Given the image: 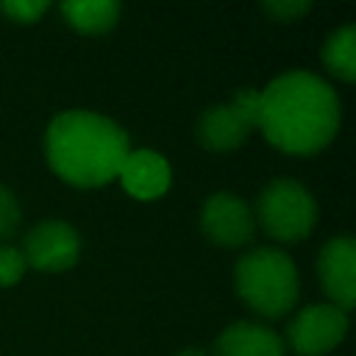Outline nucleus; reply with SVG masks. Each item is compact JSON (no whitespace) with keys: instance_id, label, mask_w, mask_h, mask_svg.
Masks as SVG:
<instances>
[{"instance_id":"obj_1","label":"nucleus","mask_w":356,"mask_h":356,"mask_svg":"<svg viewBox=\"0 0 356 356\" xmlns=\"http://www.w3.org/2000/svg\"><path fill=\"white\" fill-rule=\"evenodd\" d=\"M339 114V97L323 78L292 70L259 92L256 128L273 147L292 156H312L337 136Z\"/></svg>"},{"instance_id":"obj_2","label":"nucleus","mask_w":356,"mask_h":356,"mask_svg":"<svg viewBox=\"0 0 356 356\" xmlns=\"http://www.w3.org/2000/svg\"><path fill=\"white\" fill-rule=\"evenodd\" d=\"M131 153L128 134L108 117L86 108L61 111L44 134V156L50 170L81 189H95L117 178Z\"/></svg>"},{"instance_id":"obj_3","label":"nucleus","mask_w":356,"mask_h":356,"mask_svg":"<svg viewBox=\"0 0 356 356\" xmlns=\"http://www.w3.org/2000/svg\"><path fill=\"white\" fill-rule=\"evenodd\" d=\"M236 295L261 317H281L289 312L300 292L295 261L278 248L248 250L234 270Z\"/></svg>"},{"instance_id":"obj_4","label":"nucleus","mask_w":356,"mask_h":356,"mask_svg":"<svg viewBox=\"0 0 356 356\" xmlns=\"http://www.w3.org/2000/svg\"><path fill=\"white\" fill-rule=\"evenodd\" d=\"M278 242H300L317 222L314 195L295 178L270 181L256 200V220Z\"/></svg>"},{"instance_id":"obj_5","label":"nucleus","mask_w":356,"mask_h":356,"mask_svg":"<svg viewBox=\"0 0 356 356\" xmlns=\"http://www.w3.org/2000/svg\"><path fill=\"white\" fill-rule=\"evenodd\" d=\"M259 120V89H236L228 103L209 106L197 120V139L203 147L225 153L239 147Z\"/></svg>"},{"instance_id":"obj_6","label":"nucleus","mask_w":356,"mask_h":356,"mask_svg":"<svg viewBox=\"0 0 356 356\" xmlns=\"http://www.w3.org/2000/svg\"><path fill=\"white\" fill-rule=\"evenodd\" d=\"M345 334H348V312L334 303L306 306L286 325V342L298 356H323L334 350L345 339Z\"/></svg>"},{"instance_id":"obj_7","label":"nucleus","mask_w":356,"mask_h":356,"mask_svg":"<svg viewBox=\"0 0 356 356\" xmlns=\"http://www.w3.org/2000/svg\"><path fill=\"white\" fill-rule=\"evenodd\" d=\"M22 256L28 267L42 273H61L75 267L81 256V236L64 220H42L25 234Z\"/></svg>"},{"instance_id":"obj_8","label":"nucleus","mask_w":356,"mask_h":356,"mask_svg":"<svg viewBox=\"0 0 356 356\" xmlns=\"http://www.w3.org/2000/svg\"><path fill=\"white\" fill-rule=\"evenodd\" d=\"M253 211L234 192H214L200 209V231L217 248H239L253 236Z\"/></svg>"},{"instance_id":"obj_9","label":"nucleus","mask_w":356,"mask_h":356,"mask_svg":"<svg viewBox=\"0 0 356 356\" xmlns=\"http://www.w3.org/2000/svg\"><path fill=\"white\" fill-rule=\"evenodd\" d=\"M317 275L331 303L348 312L356 303V242L350 236L328 239L317 256Z\"/></svg>"},{"instance_id":"obj_10","label":"nucleus","mask_w":356,"mask_h":356,"mask_svg":"<svg viewBox=\"0 0 356 356\" xmlns=\"http://www.w3.org/2000/svg\"><path fill=\"white\" fill-rule=\"evenodd\" d=\"M170 164L161 153L150 150V147H139L131 150L117 172V181L122 184V189L128 195H134L136 200H156L170 189Z\"/></svg>"},{"instance_id":"obj_11","label":"nucleus","mask_w":356,"mask_h":356,"mask_svg":"<svg viewBox=\"0 0 356 356\" xmlns=\"http://www.w3.org/2000/svg\"><path fill=\"white\" fill-rule=\"evenodd\" d=\"M214 356H286V345L267 325L239 320L217 337Z\"/></svg>"},{"instance_id":"obj_12","label":"nucleus","mask_w":356,"mask_h":356,"mask_svg":"<svg viewBox=\"0 0 356 356\" xmlns=\"http://www.w3.org/2000/svg\"><path fill=\"white\" fill-rule=\"evenodd\" d=\"M61 14L70 28L81 33H106L120 19L117 0H67L61 3Z\"/></svg>"},{"instance_id":"obj_13","label":"nucleus","mask_w":356,"mask_h":356,"mask_svg":"<svg viewBox=\"0 0 356 356\" xmlns=\"http://www.w3.org/2000/svg\"><path fill=\"white\" fill-rule=\"evenodd\" d=\"M323 64L339 81H353L356 78V28L353 25H342L325 39Z\"/></svg>"},{"instance_id":"obj_14","label":"nucleus","mask_w":356,"mask_h":356,"mask_svg":"<svg viewBox=\"0 0 356 356\" xmlns=\"http://www.w3.org/2000/svg\"><path fill=\"white\" fill-rule=\"evenodd\" d=\"M19 217H22V211H19V203H17L14 192L0 184V242L11 239L17 234Z\"/></svg>"},{"instance_id":"obj_15","label":"nucleus","mask_w":356,"mask_h":356,"mask_svg":"<svg viewBox=\"0 0 356 356\" xmlns=\"http://www.w3.org/2000/svg\"><path fill=\"white\" fill-rule=\"evenodd\" d=\"M25 270H28V264H25L22 250L11 248V245H3L0 248V286L17 284L25 275Z\"/></svg>"},{"instance_id":"obj_16","label":"nucleus","mask_w":356,"mask_h":356,"mask_svg":"<svg viewBox=\"0 0 356 356\" xmlns=\"http://www.w3.org/2000/svg\"><path fill=\"white\" fill-rule=\"evenodd\" d=\"M0 11L14 22H36L47 11V0H8L0 3Z\"/></svg>"},{"instance_id":"obj_17","label":"nucleus","mask_w":356,"mask_h":356,"mask_svg":"<svg viewBox=\"0 0 356 356\" xmlns=\"http://www.w3.org/2000/svg\"><path fill=\"white\" fill-rule=\"evenodd\" d=\"M309 8H312V3H306V0H270V3H261V11L267 17H273L275 22H295Z\"/></svg>"},{"instance_id":"obj_18","label":"nucleus","mask_w":356,"mask_h":356,"mask_svg":"<svg viewBox=\"0 0 356 356\" xmlns=\"http://www.w3.org/2000/svg\"><path fill=\"white\" fill-rule=\"evenodd\" d=\"M175 356H209V353L200 350V348H186V350H181V353H175Z\"/></svg>"}]
</instances>
